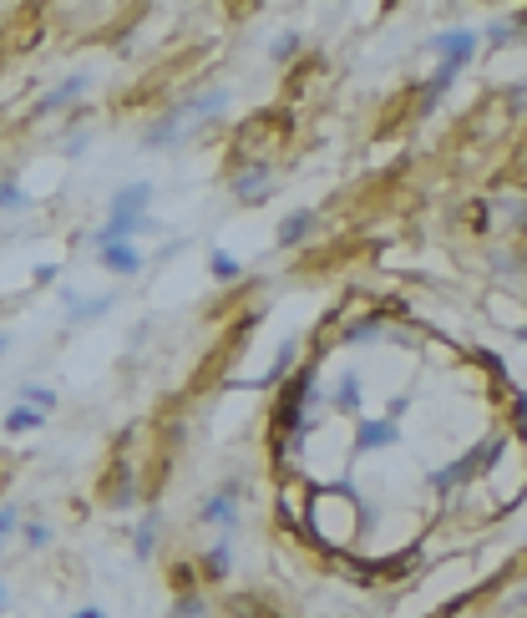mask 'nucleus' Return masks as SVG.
Wrapping results in <instances>:
<instances>
[{
  "label": "nucleus",
  "instance_id": "f257e3e1",
  "mask_svg": "<svg viewBox=\"0 0 527 618\" xmlns=\"http://www.w3.org/2000/svg\"><path fill=\"white\" fill-rule=\"evenodd\" d=\"M147 203H153V183H122L107 203V223L97 228V249L102 244H132L142 239L147 228H153V218H147Z\"/></svg>",
  "mask_w": 527,
  "mask_h": 618
},
{
  "label": "nucleus",
  "instance_id": "f03ea898",
  "mask_svg": "<svg viewBox=\"0 0 527 618\" xmlns=\"http://www.w3.org/2000/svg\"><path fill=\"white\" fill-rule=\"evenodd\" d=\"M426 46H431V56L441 61V66H436V76H431V92L421 97V107L431 112V107H436V97H441L451 82H457V71L472 61V51H477V31H467V26H462V31H441V36H431Z\"/></svg>",
  "mask_w": 527,
  "mask_h": 618
},
{
  "label": "nucleus",
  "instance_id": "7ed1b4c3",
  "mask_svg": "<svg viewBox=\"0 0 527 618\" xmlns=\"http://www.w3.org/2000/svg\"><path fill=\"white\" fill-rule=\"evenodd\" d=\"M198 522H203V527H223V532L239 527V487H234V482L218 487V492L198 507Z\"/></svg>",
  "mask_w": 527,
  "mask_h": 618
},
{
  "label": "nucleus",
  "instance_id": "20e7f679",
  "mask_svg": "<svg viewBox=\"0 0 527 618\" xmlns=\"http://www.w3.org/2000/svg\"><path fill=\"white\" fill-rule=\"evenodd\" d=\"M61 304H66V325H87V320H102L107 309L117 304V294H77V289H61Z\"/></svg>",
  "mask_w": 527,
  "mask_h": 618
},
{
  "label": "nucleus",
  "instance_id": "39448f33",
  "mask_svg": "<svg viewBox=\"0 0 527 618\" xmlns=\"http://www.w3.org/2000/svg\"><path fill=\"white\" fill-rule=\"evenodd\" d=\"M401 441V426L391 421V416H365L360 426H355V451H386V446H396Z\"/></svg>",
  "mask_w": 527,
  "mask_h": 618
},
{
  "label": "nucleus",
  "instance_id": "423d86ee",
  "mask_svg": "<svg viewBox=\"0 0 527 618\" xmlns=\"http://www.w3.org/2000/svg\"><path fill=\"white\" fill-rule=\"evenodd\" d=\"M92 92V76L87 71H77V76H66V82H56L41 102H36V117H46V112H61V107H71V102H82Z\"/></svg>",
  "mask_w": 527,
  "mask_h": 618
},
{
  "label": "nucleus",
  "instance_id": "0eeeda50",
  "mask_svg": "<svg viewBox=\"0 0 527 618\" xmlns=\"http://www.w3.org/2000/svg\"><path fill=\"white\" fill-rule=\"evenodd\" d=\"M97 259H102V269L117 274V279H132V274H142V264H147V254H142L137 244H102Z\"/></svg>",
  "mask_w": 527,
  "mask_h": 618
},
{
  "label": "nucleus",
  "instance_id": "6e6552de",
  "mask_svg": "<svg viewBox=\"0 0 527 618\" xmlns=\"http://www.w3.org/2000/svg\"><path fill=\"white\" fill-rule=\"evenodd\" d=\"M97 492H102V502H107V507H132V502H137V482H132V467H122V461H117V467H112V472L102 477V487H97Z\"/></svg>",
  "mask_w": 527,
  "mask_h": 618
},
{
  "label": "nucleus",
  "instance_id": "1a4fd4ad",
  "mask_svg": "<svg viewBox=\"0 0 527 618\" xmlns=\"http://www.w3.org/2000/svg\"><path fill=\"white\" fill-rule=\"evenodd\" d=\"M269 178H274V168H269V163L259 158V163H254L249 173H239V178L229 183V193H234L239 203H259V198L269 193Z\"/></svg>",
  "mask_w": 527,
  "mask_h": 618
},
{
  "label": "nucleus",
  "instance_id": "9d476101",
  "mask_svg": "<svg viewBox=\"0 0 527 618\" xmlns=\"http://www.w3.org/2000/svg\"><path fill=\"white\" fill-rule=\"evenodd\" d=\"M310 228H315V208H294L284 223H279V234H274V244L279 249H299L310 239Z\"/></svg>",
  "mask_w": 527,
  "mask_h": 618
},
{
  "label": "nucleus",
  "instance_id": "9b49d317",
  "mask_svg": "<svg viewBox=\"0 0 527 618\" xmlns=\"http://www.w3.org/2000/svg\"><path fill=\"white\" fill-rule=\"evenodd\" d=\"M330 406H335L340 416H360V375H355V370H345V380L335 385Z\"/></svg>",
  "mask_w": 527,
  "mask_h": 618
},
{
  "label": "nucleus",
  "instance_id": "f8f14e48",
  "mask_svg": "<svg viewBox=\"0 0 527 618\" xmlns=\"http://www.w3.org/2000/svg\"><path fill=\"white\" fill-rule=\"evenodd\" d=\"M41 426H46V416L31 411V406H21V401L6 411V436H31V431H41Z\"/></svg>",
  "mask_w": 527,
  "mask_h": 618
},
{
  "label": "nucleus",
  "instance_id": "ddd939ff",
  "mask_svg": "<svg viewBox=\"0 0 527 618\" xmlns=\"http://www.w3.org/2000/svg\"><path fill=\"white\" fill-rule=\"evenodd\" d=\"M21 406H31V411H41V416H51L56 411V391H51V385H36V380H26L21 385V396H16Z\"/></svg>",
  "mask_w": 527,
  "mask_h": 618
},
{
  "label": "nucleus",
  "instance_id": "4468645a",
  "mask_svg": "<svg viewBox=\"0 0 527 618\" xmlns=\"http://www.w3.org/2000/svg\"><path fill=\"white\" fill-rule=\"evenodd\" d=\"M223 107H229V87H208L203 97L188 102V117H213V112H223Z\"/></svg>",
  "mask_w": 527,
  "mask_h": 618
},
{
  "label": "nucleus",
  "instance_id": "2eb2a0df",
  "mask_svg": "<svg viewBox=\"0 0 527 618\" xmlns=\"http://www.w3.org/2000/svg\"><path fill=\"white\" fill-rule=\"evenodd\" d=\"M178 137H183V117H163L158 127L142 132V147H168V142H178Z\"/></svg>",
  "mask_w": 527,
  "mask_h": 618
},
{
  "label": "nucleus",
  "instance_id": "dca6fc26",
  "mask_svg": "<svg viewBox=\"0 0 527 618\" xmlns=\"http://www.w3.org/2000/svg\"><path fill=\"white\" fill-rule=\"evenodd\" d=\"M132 553L147 563V558H153L158 553V517H147L142 527H137V537H132Z\"/></svg>",
  "mask_w": 527,
  "mask_h": 618
},
{
  "label": "nucleus",
  "instance_id": "f3484780",
  "mask_svg": "<svg viewBox=\"0 0 527 618\" xmlns=\"http://www.w3.org/2000/svg\"><path fill=\"white\" fill-rule=\"evenodd\" d=\"M16 208H31V193L16 178H0V213H16Z\"/></svg>",
  "mask_w": 527,
  "mask_h": 618
},
{
  "label": "nucleus",
  "instance_id": "a211bd4d",
  "mask_svg": "<svg viewBox=\"0 0 527 618\" xmlns=\"http://www.w3.org/2000/svg\"><path fill=\"white\" fill-rule=\"evenodd\" d=\"M51 537H56V532H51L46 522H21V548H26V553H41V548H51Z\"/></svg>",
  "mask_w": 527,
  "mask_h": 618
},
{
  "label": "nucleus",
  "instance_id": "6ab92c4d",
  "mask_svg": "<svg viewBox=\"0 0 527 618\" xmlns=\"http://www.w3.org/2000/svg\"><path fill=\"white\" fill-rule=\"evenodd\" d=\"M229 568H234V553H229V543L208 548V558H203V573H208V578H223Z\"/></svg>",
  "mask_w": 527,
  "mask_h": 618
},
{
  "label": "nucleus",
  "instance_id": "aec40b11",
  "mask_svg": "<svg viewBox=\"0 0 527 618\" xmlns=\"http://www.w3.org/2000/svg\"><path fill=\"white\" fill-rule=\"evenodd\" d=\"M208 269H213V279H239V274H244V264H239L234 254H223V249L208 254Z\"/></svg>",
  "mask_w": 527,
  "mask_h": 618
},
{
  "label": "nucleus",
  "instance_id": "412c9836",
  "mask_svg": "<svg viewBox=\"0 0 527 618\" xmlns=\"http://www.w3.org/2000/svg\"><path fill=\"white\" fill-rule=\"evenodd\" d=\"M11 537H21V507H0V548H6L11 543Z\"/></svg>",
  "mask_w": 527,
  "mask_h": 618
},
{
  "label": "nucleus",
  "instance_id": "4be33fe9",
  "mask_svg": "<svg viewBox=\"0 0 527 618\" xmlns=\"http://www.w3.org/2000/svg\"><path fill=\"white\" fill-rule=\"evenodd\" d=\"M208 613V603L198 598V593H178V603H173V618H203Z\"/></svg>",
  "mask_w": 527,
  "mask_h": 618
},
{
  "label": "nucleus",
  "instance_id": "5701e85b",
  "mask_svg": "<svg viewBox=\"0 0 527 618\" xmlns=\"http://www.w3.org/2000/svg\"><path fill=\"white\" fill-rule=\"evenodd\" d=\"M299 46H305V41H299V36H294V31H284V36H279V41H274V51H269V56H274V61H289V56H294V51H299Z\"/></svg>",
  "mask_w": 527,
  "mask_h": 618
},
{
  "label": "nucleus",
  "instance_id": "b1692460",
  "mask_svg": "<svg viewBox=\"0 0 527 618\" xmlns=\"http://www.w3.org/2000/svg\"><path fill=\"white\" fill-rule=\"evenodd\" d=\"M87 142H92V132H77V137H66V158H77V152H87Z\"/></svg>",
  "mask_w": 527,
  "mask_h": 618
},
{
  "label": "nucleus",
  "instance_id": "393cba45",
  "mask_svg": "<svg viewBox=\"0 0 527 618\" xmlns=\"http://www.w3.org/2000/svg\"><path fill=\"white\" fill-rule=\"evenodd\" d=\"M31 279H36V284H51V279H56V264H36Z\"/></svg>",
  "mask_w": 527,
  "mask_h": 618
},
{
  "label": "nucleus",
  "instance_id": "a878e982",
  "mask_svg": "<svg viewBox=\"0 0 527 618\" xmlns=\"http://www.w3.org/2000/svg\"><path fill=\"white\" fill-rule=\"evenodd\" d=\"M6 608H11V583L0 578V613H6Z\"/></svg>",
  "mask_w": 527,
  "mask_h": 618
},
{
  "label": "nucleus",
  "instance_id": "bb28decb",
  "mask_svg": "<svg viewBox=\"0 0 527 618\" xmlns=\"http://www.w3.org/2000/svg\"><path fill=\"white\" fill-rule=\"evenodd\" d=\"M71 618H107V613H102V608H77Z\"/></svg>",
  "mask_w": 527,
  "mask_h": 618
},
{
  "label": "nucleus",
  "instance_id": "cd10ccee",
  "mask_svg": "<svg viewBox=\"0 0 527 618\" xmlns=\"http://www.w3.org/2000/svg\"><path fill=\"white\" fill-rule=\"evenodd\" d=\"M11 350V330H0V355H6Z\"/></svg>",
  "mask_w": 527,
  "mask_h": 618
}]
</instances>
